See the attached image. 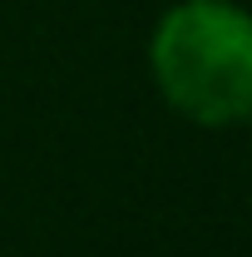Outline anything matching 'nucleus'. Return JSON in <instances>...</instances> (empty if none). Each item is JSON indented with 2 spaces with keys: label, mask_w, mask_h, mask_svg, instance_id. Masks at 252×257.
I'll return each mask as SVG.
<instances>
[{
  "label": "nucleus",
  "mask_w": 252,
  "mask_h": 257,
  "mask_svg": "<svg viewBox=\"0 0 252 257\" xmlns=\"http://www.w3.org/2000/svg\"><path fill=\"white\" fill-rule=\"evenodd\" d=\"M149 64L163 99L203 128L252 124V10L237 0H178L158 15Z\"/></svg>",
  "instance_id": "obj_1"
}]
</instances>
